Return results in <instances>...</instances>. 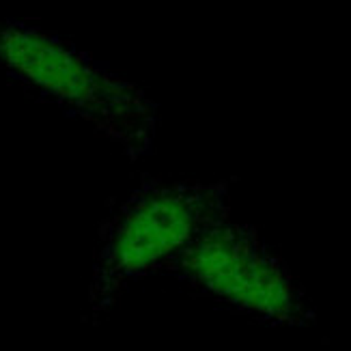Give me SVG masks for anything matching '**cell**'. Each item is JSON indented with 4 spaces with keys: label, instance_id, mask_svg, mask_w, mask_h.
<instances>
[{
    "label": "cell",
    "instance_id": "obj_1",
    "mask_svg": "<svg viewBox=\"0 0 351 351\" xmlns=\"http://www.w3.org/2000/svg\"><path fill=\"white\" fill-rule=\"evenodd\" d=\"M0 71L35 99L86 121L128 158L154 151L156 101L138 84L48 28L0 20Z\"/></svg>",
    "mask_w": 351,
    "mask_h": 351
},
{
    "label": "cell",
    "instance_id": "obj_2",
    "mask_svg": "<svg viewBox=\"0 0 351 351\" xmlns=\"http://www.w3.org/2000/svg\"><path fill=\"white\" fill-rule=\"evenodd\" d=\"M231 218L226 181L147 177L104 220L88 285V319L99 324L132 282L166 265L205 228Z\"/></svg>",
    "mask_w": 351,
    "mask_h": 351
},
{
    "label": "cell",
    "instance_id": "obj_3",
    "mask_svg": "<svg viewBox=\"0 0 351 351\" xmlns=\"http://www.w3.org/2000/svg\"><path fill=\"white\" fill-rule=\"evenodd\" d=\"M164 274L261 324H315L304 287L252 224L231 218L211 224L166 265Z\"/></svg>",
    "mask_w": 351,
    "mask_h": 351
}]
</instances>
